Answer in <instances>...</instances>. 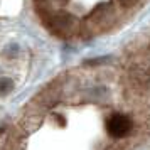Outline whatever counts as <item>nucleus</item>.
<instances>
[{"mask_svg":"<svg viewBox=\"0 0 150 150\" xmlns=\"http://www.w3.org/2000/svg\"><path fill=\"white\" fill-rule=\"evenodd\" d=\"M106 130L111 137L115 138H123L125 135H128L130 130H132V122L125 115H120V113H115L108 118L106 122Z\"/></svg>","mask_w":150,"mask_h":150,"instance_id":"1","label":"nucleus"},{"mask_svg":"<svg viewBox=\"0 0 150 150\" xmlns=\"http://www.w3.org/2000/svg\"><path fill=\"white\" fill-rule=\"evenodd\" d=\"M49 25L54 34H68L74 25V17L71 14H66V12H57V14L51 15Z\"/></svg>","mask_w":150,"mask_h":150,"instance_id":"2","label":"nucleus"},{"mask_svg":"<svg viewBox=\"0 0 150 150\" xmlns=\"http://www.w3.org/2000/svg\"><path fill=\"white\" fill-rule=\"evenodd\" d=\"M111 17H113L111 8L108 5H100L98 8H95L91 12V15L88 17V22H93V25H103L105 27L108 24V19L111 21Z\"/></svg>","mask_w":150,"mask_h":150,"instance_id":"3","label":"nucleus"},{"mask_svg":"<svg viewBox=\"0 0 150 150\" xmlns=\"http://www.w3.org/2000/svg\"><path fill=\"white\" fill-rule=\"evenodd\" d=\"M14 89V81L8 78H0V96L8 95Z\"/></svg>","mask_w":150,"mask_h":150,"instance_id":"4","label":"nucleus"},{"mask_svg":"<svg viewBox=\"0 0 150 150\" xmlns=\"http://www.w3.org/2000/svg\"><path fill=\"white\" fill-rule=\"evenodd\" d=\"M115 2H116V4H118L122 8H132V7H135L140 0H115Z\"/></svg>","mask_w":150,"mask_h":150,"instance_id":"5","label":"nucleus"},{"mask_svg":"<svg viewBox=\"0 0 150 150\" xmlns=\"http://www.w3.org/2000/svg\"><path fill=\"white\" fill-rule=\"evenodd\" d=\"M2 132H4V128H0V135H2Z\"/></svg>","mask_w":150,"mask_h":150,"instance_id":"6","label":"nucleus"}]
</instances>
